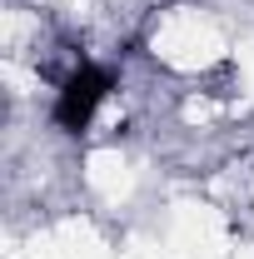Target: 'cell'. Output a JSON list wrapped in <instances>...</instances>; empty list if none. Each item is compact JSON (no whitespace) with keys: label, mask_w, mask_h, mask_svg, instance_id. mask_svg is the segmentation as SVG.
<instances>
[{"label":"cell","mask_w":254,"mask_h":259,"mask_svg":"<svg viewBox=\"0 0 254 259\" xmlns=\"http://www.w3.org/2000/svg\"><path fill=\"white\" fill-rule=\"evenodd\" d=\"M110 90H115V70L110 65H95V60H80L60 80V90H55L50 125L60 130V135H85V130L95 125L100 105L110 100Z\"/></svg>","instance_id":"obj_1"}]
</instances>
